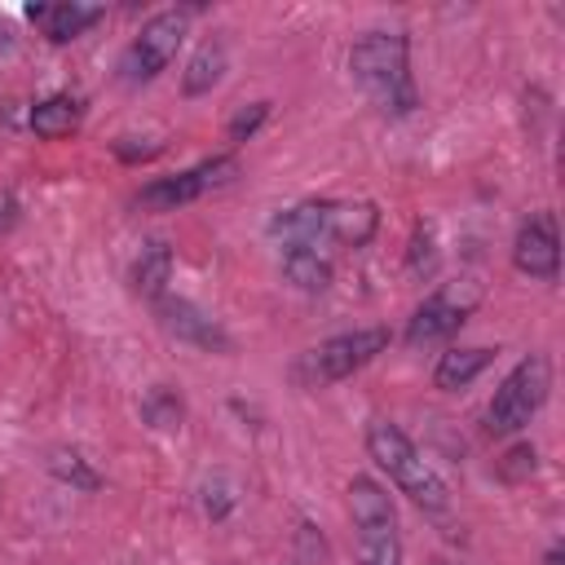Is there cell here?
<instances>
[{"mask_svg":"<svg viewBox=\"0 0 565 565\" xmlns=\"http://www.w3.org/2000/svg\"><path fill=\"white\" fill-rule=\"evenodd\" d=\"M547 565H561V552H547Z\"/></svg>","mask_w":565,"mask_h":565,"instance_id":"obj_24","label":"cell"},{"mask_svg":"<svg viewBox=\"0 0 565 565\" xmlns=\"http://www.w3.org/2000/svg\"><path fill=\"white\" fill-rule=\"evenodd\" d=\"M366 450H371V459L402 486V494H411L419 508H428V512H441L446 508V481L433 472V463L411 446V437L397 428V424H388V419H371L366 424Z\"/></svg>","mask_w":565,"mask_h":565,"instance_id":"obj_2","label":"cell"},{"mask_svg":"<svg viewBox=\"0 0 565 565\" xmlns=\"http://www.w3.org/2000/svg\"><path fill=\"white\" fill-rule=\"evenodd\" d=\"M49 468H53L62 481H75V486H84V490H97V472H88L75 450H57V455L49 459Z\"/></svg>","mask_w":565,"mask_h":565,"instance_id":"obj_20","label":"cell"},{"mask_svg":"<svg viewBox=\"0 0 565 565\" xmlns=\"http://www.w3.org/2000/svg\"><path fill=\"white\" fill-rule=\"evenodd\" d=\"M26 18L40 22L53 44H66V40L84 35V31L102 18V4H75V0H71V4H31Z\"/></svg>","mask_w":565,"mask_h":565,"instance_id":"obj_12","label":"cell"},{"mask_svg":"<svg viewBox=\"0 0 565 565\" xmlns=\"http://www.w3.org/2000/svg\"><path fill=\"white\" fill-rule=\"evenodd\" d=\"M388 349V331L384 327H366V331H344V335H331L322 340L313 353H309V375L313 380H344L353 375L358 366H366L371 358H380Z\"/></svg>","mask_w":565,"mask_h":565,"instance_id":"obj_8","label":"cell"},{"mask_svg":"<svg viewBox=\"0 0 565 565\" xmlns=\"http://www.w3.org/2000/svg\"><path fill=\"white\" fill-rule=\"evenodd\" d=\"M141 419H146L150 428H159V433H172V428H181V419H185V402H181L168 384H154V388L141 397Z\"/></svg>","mask_w":565,"mask_h":565,"instance_id":"obj_19","label":"cell"},{"mask_svg":"<svg viewBox=\"0 0 565 565\" xmlns=\"http://www.w3.org/2000/svg\"><path fill=\"white\" fill-rule=\"evenodd\" d=\"M269 234L282 238V247H318V238H327V199L278 212L269 221Z\"/></svg>","mask_w":565,"mask_h":565,"instance_id":"obj_11","label":"cell"},{"mask_svg":"<svg viewBox=\"0 0 565 565\" xmlns=\"http://www.w3.org/2000/svg\"><path fill=\"white\" fill-rule=\"evenodd\" d=\"M349 71L384 115L415 110V84L406 71V35L402 31H366L349 49Z\"/></svg>","mask_w":565,"mask_h":565,"instance_id":"obj_1","label":"cell"},{"mask_svg":"<svg viewBox=\"0 0 565 565\" xmlns=\"http://www.w3.org/2000/svg\"><path fill=\"white\" fill-rule=\"evenodd\" d=\"M477 300H481L477 278H459V282L437 287V291L415 309V318H411V327H406V340H411V344H428V340H441V335L459 331L463 318L477 309Z\"/></svg>","mask_w":565,"mask_h":565,"instance_id":"obj_7","label":"cell"},{"mask_svg":"<svg viewBox=\"0 0 565 565\" xmlns=\"http://www.w3.org/2000/svg\"><path fill=\"white\" fill-rule=\"evenodd\" d=\"M159 322L177 335V340H190L199 349H216V353H230V335L221 331L216 318H207L203 309H194L190 300H172V296H159Z\"/></svg>","mask_w":565,"mask_h":565,"instance_id":"obj_10","label":"cell"},{"mask_svg":"<svg viewBox=\"0 0 565 565\" xmlns=\"http://www.w3.org/2000/svg\"><path fill=\"white\" fill-rule=\"evenodd\" d=\"M282 274L300 291H327L331 287V260L318 247H287L282 252Z\"/></svg>","mask_w":565,"mask_h":565,"instance_id":"obj_17","label":"cell"},{"mask_svg":"<svg viewBox=\"0 0 565 565\" xmlns=\"http://www.w3.org/2000/svg\"><path fill=\"white\" fill-rule=\"evenodd\" d=\"M512 265L521 274H530V278H556V269H561V243H556V216L552 212H539V216H530L516 230Z\"/></svg>","mask_w":565,"mask_h":565,"instance_id":"obj_9","label":"cell"},{"mask_svg":"<svg viewBox=\"0 0 565 565\" xmlns=\"http://www.w3.org/2000/svg\"><path fill=\"white\" fill-rule=\"evenodd\" d=\"M269 115V102H256L252 110H238L234 115V124H230V141H243V137H252L256 132V124Z\"/></svg>","mask_w":565,"mask_h":565,"instance_id":"obj_23","label":"cell"},{"mask_svg":"<svg viewBox=\"0 0 565 565\" xmlns=\"http://www.w3.org/2000/svg\"><path fill=\"white\" fill-rule=\"evenodd\" d=\"M530 472H534V446H512L499 463V477H508V481H521Z\"/></svg>","mask_w":565,"mask_h":565,"instance_id":"obj_21","label":"cell"},{"mask_svg":"<svg viewBox=\"0 0 565 565\" xmlns=\"http://www.w3.org/2000/svg\"><path fill=\"white\" fill-rule=\"evenodd\" d=\"M221 71H225V49L207 40V44L190 57V66H185V75H181V93H185V97L207 93V88L221 79Z\"/></svg>","mask_w":565,"mask_h":565,"instance_id":"obj_18","label":"cell"},{"mask_svg":"<svg viewBox=\"0 0 565 565\" xmlns=\"http://www.w3.org/2000/svg\"><path fill=\"white\" fill-rule=\"evenodd\" d=\"M547 388H552V366H547V358H543V353L521 358V362L508 371V380L494 388V402H490V411H486V428H490L494 437L521 433V428L539 415V406L547 402Z\"/></svg>","mask_w":565,"mask_h":565,"instance_id":"obj_4","label":"cell"},{"mask_svg":"<svg viewBox=\"0 0 565 565\" xmlns=\"http://www.w3.org/2000/svg\"><path fill=\"white\" fill-rule=\"evenodd\" d=\"M349 512H353V534H358V565H402L397 512H393L384 486L371 477H353Z\"/></svg>","mask_w":565,"mask_h":565,"instance_id":"obj_3","label":"cell"},{"mask_svg":"<svg viewBox=\"0 0 565 565\" xmlns=\"http://www.w3.org/2000/svg\"><path fill=\"white\" fill-rule=\"evenodd\" d=\"M490 362H494V349H481V344H477V349H446V353L437 358L433 384L446 388V393H455V388L472 384Z\"/></svg>","mask_w":565,"mask_h":565,"instance_id":"obj_14","label":"cell"},{"mask_svg":"<svg viewBox=\"0 0 565 565\" xmlns=\"http://www.w3.org/2000/svg\"><path fill=\"white\" fill-rule=\"evenodd\" d=\"M375 225H380V212L366 199H358V203H327V238H335L344 247L371 243Z\"/></svg>","mask_w":565,"mask_h":565,"instance_id":"obj_13","label":"cell"},{"mask_svg":"<svg viewBox=\"0 0 565 565\" xmlns=\"http://www.w3.org/2000/svg\"><path fill=\"white\" fill-rule=\"evenodd\" d=\"M230 508H234V494H230V486H225V481H216V486H203V512H207L212 521H221Z\"/></svg>","mask_w":565,"mask_h":565,"instance_id":"obj_22","label":"cell"},{"mask_svg":"<svg viewBox=\"0 0 565 565\" xmlns=\"http://www.w3.org/2000/svg\"><path fill=\"white\" fill-rule=\"evenodd\" d=\"M79 128V102L57 93V97H44L31 106V132L44 137V141H57V137H71Z\"/></svg>","mask_w":565,"mask_h":565,"instance_id":"obj_15","label":"cell"},{"mask_svg":"<svg viewBox=\"0 0 565 565\" xmlns=\"http://www.w3.org/2000/svg\"><path fill=\"white\" fill-rule=\"evenodd\" d=\"M234 172H238V159H234V154L203 159V163H194V168H185V172H177V177H159V181H150V185L137 194V207L172 212V207H181V203H190V199H199V194L225 185Z\"/></svg>","mask_w":565,"mask_h":565,"instance_id":"obj_6","label":"cell"},{"mask_svg":"<svg viewBox=\"0 0 565 565\" xmlns=\"http://www.w3.org/2000/svg\"><path fill=\"white\" fill-rule=\"evenodd\" d=\"M168 278H172V247L154 238V243H146L141 256L132 260V287H137V296L159 300L163 287H168Z\"/></svg>","mask_w":565,"mask_h":565,"instance_id":"obj_16","label":"cell"},{"mask_svg":"<svg viewBox=\"0 0 565 565\" xmlns=\"http://www.w3.org/2000/svg\"><path fill=\"white\" fill-rule=\"evenodd\" d=\"M185 26H190V9H163V13H154V18L141 26V35L128 44L124 62H119L124 79H128V84L154 79V75L177 57V49H181V40H185Z\"/></svg>","mask_w":565,"mask_h":565,"instance_id":"obj_5","label":"cell"}]
</instances>
